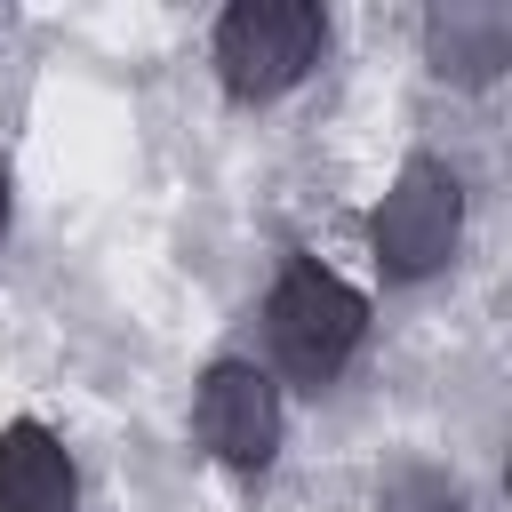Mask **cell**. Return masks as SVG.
I'll return each mask as SVG.
<instances>
[{"label": "cell", "mask_w": 512, "mask_h": 512, "mask_svg": "<svg viewBox=\"0 0 512 512\" xmlns=\"http://www.w3.org/2000/svg\"><path fill=\"white\" fill-rule=\"evenodd\" d=\"M360 328H368V304L336 272H320V264H288L280 272V288H272V352H280L288 376L328 384L352 360Z\"/></svg>", "instance_id": "2"}, {"label": "cell", "mask_w": 512, "mask_h": 512, "mask_svg": "<svg viewBox=\"0 0 512 512\" xmlns=\"http://www.w3.org/2000/svg\"><path fill=\"white\" fill-rule=\"evenodd\" d=\"M384 512H464V504H456V488H448L440 472H392Z\"/></svg>", "instance_id": "7"}, {"label": "cell", "mask_w": 512, "mask_h": 512, "mask_svg": "<svg viewBox=\"0 0 512 512\" xmlns=\"http://www.w3.org/2000/svg\"><path fill=\"white\" fill-rule=\"evenodd\" d=\"M504 16H488V8H448V16H432V56H440V72H456V80H488L496 64H504Z\"/></svg>", "instance_id": "6"}, {"label": "cell", "mask_w": 512, "mask_h": 512, "mask_svg": "<svg viewBox=\"0 0 512 512\" xmlns=\"http://www.w3.org/2000/svg\"><path fill=\"white\" fill-rule=\"evenodd\" d=\"M192 424H200V440H208L224 464H264V456L280 448V392H272V376L248 368V360H216V368L200 376Z\"/></svg>", "instance_id": "4"}, {"label": "cell", "mask_w": 512, "mask_h": 512, "mask_svg": "<svg viewBox=\"0 0 512 512\" xmlns=\"http://www.w3.org/2000/svg\"><path fill=\"white\" fill-rule=\"evenodd\" d=\"M0 512H72V456L40 424L0 432Z\"/></svg>", "instance_id": "5"}, {"label": "cell", "mask_w": 512, "mask_h": 512, "mask_svg": "<svg viewBox=\"0 0 512 512\" xmlns=\"http://www.w3.org/2000/svg\"><path fill=\"white\" fill-rule=\"evenodd\" d=\"M456 224H464L456 176H448L440 160H408V168L392 176L384 208H376V264H384L392 280H424V272L448 264Z\"/></svg>", "instance_id": "3"}, {"label": "cell", "mask_w": 512, "mask_h": 512, "mask_svg": "<svg viewBox=\"0 0 512 512\" xmlns=\"http://www.w3.org/2000/svg\"><path fill=\"white\" fill-rule=\"evenodd\" d=\"M0 216H8V200H0Z\"/></svg>", "instance_id": "8"}, {"label": "cell", "mask_w": 512, "mask_h": 512, "mask_svg": "<svg viewBox=\"0 0 512 512\" xmlns=\"http://www.w3.org/2000/svg\"><path fill=\"white\" fill-rule=\"evenodd\" d=\"M320 40H328V24H320L312 0H240L216 24L224 88L232 96H280L320 64Z\"/></svg>", "instance_id": "1"}]
</instances>
